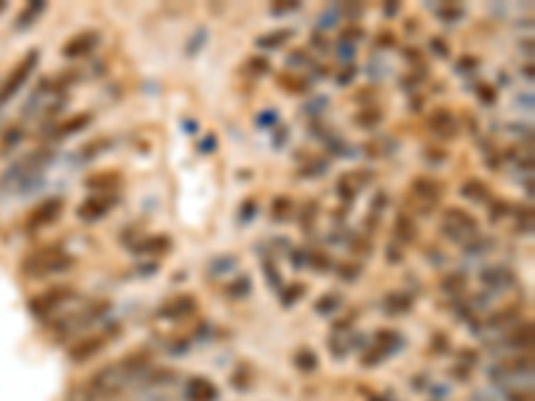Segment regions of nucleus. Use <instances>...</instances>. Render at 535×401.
<instances>
[{"label":"nucleus","mask_w":535,"mask_h":401,"mask_svg":"<svg viewBox=\"0 0 535 401\" xmlns=\"http://www.w3.org/2000/svg\"><path fill=\"white\" fill-rule=\"evenodd\" d=\"M340 308V297L338 295H324V297L316 302V313H329V310Z\"/></svg>","instance_id":"58836bf2"},{"label":"nucleus","mask_w":535,"mask_h":401,"mask_svg":"<svg viewBox=\"0 0 535 401\" xmlns=\"http://www.w3.org/2000/svg\"><path fill=\"white\" fill-rule=\"evenodd\" d=\"M308 265H311L314 270H329V268H332V260H329L324 252H311L308 254Z\"/></svg>","instance_id":"4c0bfd02"},{"label":"nucleus","mask_w":535,"mask_h":401,"mask_svg":"<svg viewBox=\"0 0 535 401\" xmlns=\"http://www.w3.org/2000/svg\"><path fill=\"white\" fill-rule=\"evenodd\" d=\"M292 361H294V367L300 369V372H316V369H319V356H316L311 348H300Z\"/></svg>","instance_id":"c85d7f7f"},{"label":"nucleus","mask_w":535,"mask_h":401,"mask_svg":"<svg viewBox=\"0 0 535 401\" xmlns=\"http://www.w3.org/2000/svg\"><path fill=\"white\" fill-rule=\"evenodd\" d=\"M3 9H6V3H0V11H3Z\"/></svg>","instance_id":"0e129e2a"},{"label":"nucleus","mask_w":535,"mask_h":401,"mask_svg":"<svg viewBox=\"0 0 535 401\" xmlns=\"http://www.w3.org/2000/svg\"><path fill=\"white\" fill-rule=\"evenodd\" d=\"M75 297H78L75 287H70V284H57V287L43 289V292L35 295V297H30L27 308H30V313H35V316H40V319H46V316H51V313L59 310L62 305L72 302Z\"/></svg>","instance_id":"7ed1b4c3"},{"label":"nucleus","mask_w":535,"mask_h":401,"mask_svg":"<svg viewBox=\"0 0 535 401\" xmlns=\"http://www.w3.org/2000/svg\"><path fill=\"white\" fill-rule=\"evenodd\" d=\"M439 16H444V19H460V16H463V9H455V6H444V9H439Z\"/></svg>","instance_id":"09e8293b"},{"label":"nucleus","mask_w":535,"mask_h":401,"mask_svg":"<svg viewBox=\"0 0 535 401\" xmlns=\"http://www.w3.org/2000/svg\"><path fill=\"white\" fill-rule=\"evenodd\" d=\"M385 204H388V198H385V193H377V201H373V209H377V212H380V209H383ZM377 212H375V214H377Z\"/></svg>","instance_id":"bf43d9fd"},{"label":"nucleus","mask_w":535,"mask_h":401,"mask_svg":"<svg viewBox=\"0 0 535 401\" xmlns=\"http://www.w3.org/2000/svg\"><path fill=\"white\" fill-rule=\"evenodd\" d=\"M479 222L471 212H465L460 207H447L444 209V219H442V233L450 241H458V243H465L477 236Z\"/></svg>","instance_id":"f03ea898"},{"label":"nucleus","mask_w":535,"mask_h":401,"mask_svg":"<svg viewBox=\"0 0 535 401\" xmlns=\"http://www.w3.org/2000/svg\"><path fill=\"white\" fill-rule=\"evenodd\" d=\"M38 59H40V54L33 48V51H27V54L19 59V65L9 72V78L3 80V86H0V107H3L6 102H11L13 97L19 94V89H22L24 83H27V78H30L33 67L38 65Z\"/></svg>","instance_id":"20e7f679"},{"label":"nucleus","mask_w":535,"mask_h":401,"mask_svg":"<svg viewBox=\"0 0 535 401\" xmlns=\"http://www.w3.org/2000/svg\"><path fill=\"white\" fill-rule=\"evenodd\" d=\"M356 190H359V187L353 185V180H351L348 174H346V177H340V180H338V195L343 198V201H346V204H351V201H356Z\"/></svg>","instance_id":"72a5a7b5"},{"label":"nucleus","mask_w":535,"mask_h":401,"mask_svg":"<svg viewBox=\"0 0 535 401\" xmlns=\"http://www.w3.org/2000/svg\"><path fill=\"white\" fill-rule=\"evenodd\" d=\"M118 185H121V172H116V169H107V172L86 177V187L96 190V193H116Z\"/></svg>","instance_id":"dca6fc26"},{"label":"nucleus","mask_w":535,"mask_h":401,"mask_svg":"<svg viewBox=\"0 0 535 401\" xmlns=\"http://www.w3.org/2000/svg\"><path fill=\"white\" fill-rule=\"evenodd\" d=\"M294 38V30L289 27H281V30H273V33H265L257 38V46L260 48H281L284 43H289Z\"/></svg>","instance_id":"aec40b11"},{"label":"nucleus","mask_w":535,"mask_h":401,"mask_svg":"<svg viewBox=\"0 0 535 401\" xmlns=\"http://www.w3.org/2000/svg\"><path fill=\"white\" fill-rule=\"evenodd\" d=\"M338 273H340V278H343V281H348V284H351V281H356V278H359V275H361V265L359 263H356V265H340V268H338Z\"/></svg>","instance_id":"ea45409f"},{"label":"nucleus","mask_w":535,"mask_h":401,"mask_svg":"<svg viewBox=\"0 0 535 401\" xmlns=\"http://www.w3.org/2000/svg\"><path fill=\"white\" fill-rule=\"evenodd\" d=\"M380 121H383V110L380 107H364V110H359V113L353 115V123L361 128H375Z\"/></svg>","instance_id":"b1692460"},{"label":"nucleus","mask_w":535,"mask_h":401,"mask_svg":"<svg viewBox=\"0 0 535 401\" xmlns=\"http://www.w3.org/2000/svg\"><path fill=\"white\" fill-rule=\"evenodd\" d=\"M62 209H65V198H62V195H54V198H46V201H40L38 207L30 209V214H27V222H24V228H27V230L46 228V225H51V222H57L59 214H62Z\"/></svg>","instance_id":"0eeeda50"},{"label":"nucleus","mask_w":535,"mask_h":401,"mask_svg":"<svg viewBox=\"0 0 535 401\" xmlns=\"http://www.w3.org/2000/svg\"><path fill=\"white\" fill-rule=\"evenodd\" d=\"M220 390L206 378H190L185 385V401H217Z\"/></svg>","instance_id":"4468645a"},{"label":"nucleus","mask_w":535,"mask_h":401,"mask_svg":"<svg viewBox=\"0 0 535 401\" xmlns=\"http://www.w3.org/2000/svg\"><path fill=\"white\" fill-rule=\"evenodd\" d=\"M383 358H385V353H383V351H377V348H373L370 353H367V356H364V358H361V364H364V367H373V364H380Z\"/></svg>","instance_id":"c03bdc74"},{"label":"nucleus","mask_w":535,"mask_h":401,"mask_svg":"<svg viewBox=\"0 0 535 401\" xmlns=\"http://www.w3.org/2000/svg\"><path fill=\"white\" fill-rule=\"evenodd\" d=\"M479 99H482L485 104H492L495 102V89L487 86V83H482V86H479Z\"/></svg>","instance_id":"49530a36"},{"label":"nucleus","mask_w":535,"mask_h":401,"mask_svg":"<svg viewBox=\"0 0 535 401\" xmlns=\"http://www.w3.org/2000/svg\"><path fill=\"white\" fill-rule=\"evenodd\" d=\"M426 153H429L426 158H429V160H434V163H436V160L442 163V160L447 158V155H444V150H426Z\"/></svg>","instance_id":"6e6d98bb"},{"label":"nucleus","mask_w":535,"mask_h":401,"mask_svg":"<svg viewBox=\"0 0 535 401\" xmlns=\"http://www.w3.org/2000/svg\"><path fill=\"white\" fill-rule=\"evenodd\" d=\"M409 190H412V195L418 198V204H426V209L431 212V207L442 198L444 185L439 182V180H431V177H418V180H412Z\"/></svg>","instance_id":"1a4fd4ad"},{"label":"nucleus","mask_w":535,"mask_h":401,"mask_svg":"<svg viewBox=\"0 0 535 401\" xmlns=\"http://www.w3.org/2000/svg\"><path fill=\"white\" fill-rule=\"evenodd\" d=\"M431 51H434L436 57H442V59L450 57V48H447V43H444L442 38H431Z\"/></svg>","instance_id":"a19ab883"},{"label":"nucleus","mask_w":535,"mask_h":401,"mask_svg":"<svg viewBox=\"0 0 535 401\" xmlns=\"http://www.w3.org/2000/svg\"><path fill=\"white\" fill-rule=\"evenodd\" d=\"M353 75H356V70H353V67H348V70H346V72H343V75H340V83H348V80L353 78Z\"/></svg>","instance_id":"052dcab7"},{"label":"nucleus","mask_w":535,"mask_h":401,"mask_svg":"<svg viewBox=\"0 0 535 401\" xmlns=\"http://www.w3.org/2000/svg\"><path fill=\"white\" fill-rule=\"evenodd\" d=\"M75 260L62 249V243H48L40 246L35 252H30L22 260V273L33 275V278H46V275L67 273Z\"/></svg>","instance_id":"f257e3e1"},{"label":"nucleus","mask_w":535,"mask_h":401,"mask_svg":"<svg viewBox=\"0 0 535 401\" xmlns=\"http://www.w3.org/2000/svg\"><path fill=\"white\" fill-rule=\"evenodd\" d=\"M89 123H92V113L72 115V118H67V121H62V123H59L57 131H54V137L62 139V137H70V134H78V131H83Z\"/></svg>","instance_id":"a211bd4d"},{"label":"nucleus","mask_w":535,"mask_h":401,"mask_svg":"<svg viewBox=\"0 0 535 401\" xmlns=\"http://www.w3.org/2000/svg\"><path fill=\"white\" fill-rule=\"evenodd\" d=\"M268 70H270V62L263 57H252V59H246V72L249 75H265Z\"/></svg>","instance_id":"e433bc0d"},{"label":"nucleus","mask_w":535,"mask_h":401,"mask_svg":"<svg viewBox=\"0 0 535 401\" xmlns=\"http://www.w3.org/2000/svg\"><path fill=\"white\" fill-rule=\"evenodd\" d=\"M375 348H377V351H383V353L388 356L391 351L399 348V334L391 332V329H380V332H375Z\"/></svg>","instance_id":"c756f323"},{"label":"nucleus","mask_w":535,"mask_h":401,"mask_svg":"<svg viewBox=\"0 0 535 401\" xmlns=\"http://www.w3.org/2000/svg\"><path fill=\"white\" fill-rule=\"evenodd\" d=\"M506 401H533V393L524 388H517V390H506Z\"/></svg>","instance_id":"79ce46f5"},{"label":"nucleus","mask_w":535,"mask_h":401,"mask_svg":"<svg viewBox=\"0 0 535 401\" xmlns=\"http://www.w3.org/2000/svg\"><path fill=\"white\" fill-rule=\"evenodd\" d=\"M385 257H388V263L391 265H396V263H402V249H396L394 243L385 249Z\"/></svg>","instance_id":"3c124183"},{"label":"nucleus","mask_w":535,"mask_h":401,"mask_svg":"<svg viewBox=\"0 0 535 401\" xmlns=\"http://www.w3.org/2000/svg\"><path fill=\"white\" fill-rule=\"evenodd\" d=\"M404 57L415 62V59H420V51H412V48H407V51H404Z\"/></svg>","instance_id":"e2e57ef3"},{"label":"nucleus","mask_w":535,"mask_h":401,"mask_svg":"<svg viewBox=\"0 0 535 401\" xmlns=\"http://www.w3.org/2000/svg\"><path fill=\"white\" fill-rule=\"evenodd\" d=\"M43 11H46V3H43V0H38V3H30V6H24V11L19 13V19H16V30H27V27L35 22V19Z\"/></svg>","instance_id":"a878e982"},{"label":"nucleus","mask_w":535,"mask_h":401,"mask_svg":"<svg viewBox=\"0 0 535 401\" xmlns=\"http://www.w3.org/2000/svg\"><path fill=\"white\" fill-rule=\"evenodd\" d=\"M394 236L402 243H412V241L418 238V225H415V219L409 217V214H399L394 222Z\"/></svg>","instance_id":"6ab92c4d"},{"label":"nucleus","mask_w":535,"mask_h":401,"mask_svg":"<svg viewBox=\"0 0 535 401\" xmlns=\"http://www.w3.org/2000/svg\"><path fill=\"white\" fill-rule=\"evenodd\" d=\"M67 401H96V399H94L92 393L86 390V385H78L75 390H70V396H67Z\"/></svg>","instance_id":"37998d69"},{"label":"nucleus","mask_w":535,"mask_h":401,"mask_svg":"<svg viewBox=\"0 0 535 401\" xmlns=\"http://www.w3.org/2000/svg\"><path fill=\"white\" fill-rule=\"evenodd\" d=\"M517 316H519V308L517 305H512V308H506V310H495L492 316L487 319V326H509L512 321H517Z\"/></svg>","instance_id":"2f4dec72"},{"label":"nucleus","mask_w":535,"mask_h":401,"mask_svg":"<svg viewBox=\"0 0 535 401\" xmlns=\"http://www.w3.org/2000/svg\"><path fill=\"white\" fill-rule=\"evenodd\" d=\"M377 43H380L383 48H391V46H396V38L391 33H383L380 38H377Z\"/></svg>","instance_id":"5fc2aeb1"},{"label":"nucleus","mask_w":535,"mask_h":401,"mask_svg":"<svg viewBox=\"0 0 535 401\" xmlns=\"http://www.w3.org/2000/svg\"><path fill=\"white\" fill-rule=\"evenodd\" d=\"M249 292H252V278H249V275H238V278H233V281L225 284V295L231 300H241L246 297Z\"/></svg>","instance_id":"393cba45"},{"label":"nucleus","mask_w":535,"mask_h":401,"mask_svg":"<svg viewBox=\"0 0 535 401\" xmlns=\"http://www.w3.org/2000/svg\"><path fill=\"white\" fill-rule=\"evenodd\" d=\"M292 198L289 195H276L273 201H270V217L276 219V222H284V219H289L292 214Z\"/></svg>","instance_id":"cd10ccee"},{"label":"nucleus","mask_w":535,"mask_h":401,"mask_svg":"<svg viewBox=\"0 0 535 401\" xmlns=\"http://www.w3.org/2000/svg\"><path fill=\"white\" fill-rule=\"evenodd\" d=\"M300 3H284V6H273V13H284V11H294Z\"/></svg>","instance_id":"4d7b16f0"},{"label":"nucleus","mask_w":535,"mask_h":401,"mask_svg":"<svg viewBox=\"0 0 535 401\" xmlns=\"http://www.w3.org/2000/svg\"><path fill=\"white\" fill-rule=\"evenodd\" d=\"M172 249V238L163 233V236H148L134 243V252L137 254H150V257H158V254L169 252Z\"/></svg>","instance_id":"f3484780"},{"label":"nucleus","mask_w":535,"mask_h":401,"mask_svg":"<svg viewBox=\"0 0 535 401\" xmlns=\"http://www.w3.org/2000/svg\"><path fill=\"white\" fill-rule=\"evenodd\" d=\"M533 340H535V329H533V321H524V324H519L514 332L506 334V340H500V345L503 348H509V351H530L533 348Z\"/></svg>","instance_id":"2eb2a0df"},{"label":"nucleus","mask_w":535,"mask_h":401,"mask_svg":"<svg viewBox=\"0 0 535 401\" xmlns=\"http://www.w3.org/2000/svg\"><path fill=\"white\" fill-rule=\"evenodd\" d=\"M255 209H257L255 198H249L244 207H241V219H252V214H255Z\"/></svg>","instance_id":"603ef678"},{"label":"nucleus","mask_w":535,"mask_h":401,"mask_svg":"<svg viewBox=\"0 0 535 401\" xmlns=\"http://www.w3.org/2000/svg\"><path fill=\"white\" fill-rule=\"evenodd\" d=\"M196 297L193 295H182V297H175L169 300V302H163L161 308H158V319H169V321H180L185 319V316H190L193 310H196Z\"/></svg>","instance_id":"f8f14e48"},{"label":"nucleus","mask_w":535,"mask_h":401,"mask_svg":"<svg viewBox=\"0 0 535 401\" xmlns=\"http://www.w3.org/2000/svg\"><path fill=\"white\" fill-rule=\"evenodd\" d=\"M96 43H99V33H96V30H83V33L72 35L70 40L62 46V54L67 59L86 57V54H92Z\"/></svg>","instance_id":"9d476101"},{"label":"nucleus","mask_w":535,"mask_h":401,"mask_svg":"<svg viewBox=\"0 0 535 401\" xmlns=\"http://www.w3.org/2000/svg\"><path fill=\"white\" fill-rule=\"evenodd\" d=\"M463 289H465V275L460 273L447 275L442 281V292H447V295H458V292H463Z\"/></svg>","instance_id":"f704fd0d"},{"label":"nucleus","mask_w":535,"mask_h":401,"mask_svg":"<svg viewBox=\"0 0 535 401\" xmlns=\"http://www.w3.org/2000/svg\"><path fill=\"white\" fill-rule=\"evenodd\" d=\"M409 308H412V295H407V292H394V295L385 297V310L391 316H402Z\"/></svg>","instance_id":"4be33fe9"},{"label":"nucleus","mask_w":535,"mask_h":401,"mask_svg":"<svg viewBox=\"0 0 535 401\" xmlns=\"http://www.w3.org/2000/svg\"><path fill=\"white\" fill-rule=\"evenodd\" d=\"M110 310V302H94L89 308H83L81 313H72V316H65V319L54 321V332L57 334H72L75 329H83V326H92L96 321L105 316Z\"/></svg>","instance_id":"423d86ee"},{"label":"nucleus","mask_w":535,"mask_h":401,"mask_svg":"<svg viewBox=\"0 0 535 401\" xmlns=\"http://www.w3.org/2000/svg\"><path fill=\"white\" fill-rule=\"evenodd\" d=\"M460 195L463 198H468V201H490V187L482 180H465L463 185H460Z\"/></svg>","instance_id":"412c9836"},{"label":"nucleus","mask_w":535,"mask_h":401,"mask_svg":"<svg viewBox=\"0 0 535 401\" xmlns=\"http://www.w3.org/2000/svg\"><path fill=\"white\" fill-rule=\"evenodd\" d=\"M263 270H265V275H270V278H273L270 284H273V287H279L281 275H279V270H276V265H273V260H265V263H263Z\"/></svg>","instance_id":"de8ad7c7"},{"label":"nucleus","mask_w":535,"mask_h":401,"mask_svg":"<svg viewBox=\"0 0 535 401\" xmlns=\"http://www.w3.org/2000/svg\"><path fill=\"white\" fill-rule=\"evenodd\" d=\"M512 214V204L509 201H492L490 204V222H500L503 217Z\"/></svg>","instance_id":"c9c22d12"},{"label":"nucleus","mask_w":535,"mask_h":401,"mask_svg":"<svg viewBox=\"0 0 535 401\" xmlns=\"http://www.w3.org/2000/svg\"><path fill=\"white\" fill-rule=\"evenodd\" d=\"M118 204V195L116 193H92L86 195L81 201V207H78V219H83V222H96V219L107 217V212Z\"/></svg>","instance_id":"6e6552de"},{"label":"nucleus","mask_w":535,"mask_h":401,"mask_svg":"<svg viewBox=\"0 0 535 401\" xmlns=\"http://www.w3.org/2000/svg\"><path fill=\"white\" fill-rule=\"evenodd\" d=\"M479 65L477 57H463L460 62H458V70H474Z\"/></svg>","instance_id":"864d4df0"},{"label":"nucleus","mask_w":535,"mask_h":401,"mask_svg":"<svg viewBox=\"0 0 535 401\" xmlns=\"http://www.w3.org/2000/svg\"><path fill=\"white\" fill-rule=\"evenodd\" d=\"M316 212H319V204H305V209H303V228L308 230V222L314 225V219H316Z\"/></svg>","instance_id":"a18cd8bd"},{"label":"nucleus","mask_w":535,"mask_h":401,"mask_svg":"<svg viewBox=\"0 0 535 401\" xmlns=\"http://www.w3.org/2000/svg\"><path fill=\"white\" fill-rule=\"evenodd\" d=\"M361 35H364L361 27H348V30H343V40H346V38H361Z\"/></svg>","instance_id":"13d9d810"},{"label":"nucleus","mask_w":535,"mask_h":401,"mask_svg":"<svg viewBox=\"0 0 535 401\" xmlns=\"http://www.w3.org/2000/svg\"><path fill=\"white\" fill-rule=\"evenodd\" d=\"M303 297H305V284H289V287L281 292V305L292 308L294 302H300Z\"/></svg>","instance_id":"473e14b6"},{"label":"nucleus","mask_w":535,"mask_h":401,"mask_svg":"<svg viewBox=\"0 0 535 401\" xmlns=\"http://www.w3.org/2000/svg\"><path fill=\"white\" fill-rule=\"evenodd\" d=\"M431 351H434V353H447V351H450V348H447V337H444V334H436Z\"/></svg>","instance_id":"8fccbe9b"},{"label":"nucleus","mask_w":535,"mask_h":401,"mask_svg":"<svg viewBox=\"0 0 535 401\" xmlns=\"http://www.w3.org/2000/svg\"><path fill=\"white\" fill-rule=\"evenodd\" d=\"M429 128L436 134V137L453 139V137H458L460 123H458V118H455L447 107H439V110H434V113L429 115Z\"/></svg>","instance_id":"9b49d317"},{"label":"nucleus","mask_w":535,"mask_h":401,"mask_svg":"<svg viewBox=\"0 0 535 401\" xmlns=\"http://www.w3.org/2000/svg\"><path fill=\"white\" fill-rule=\"evenodd\" d=\"M128 372L121 364H107V367H102L96 375H92V380L86 383V390L92 393L94 399H102V396H110V393H116L123 383H126Z\"/></svg>","instance_id":"39448f33"},{"label":"nucleus","mask_w":535,"mask_h":401,"mask_svg":"<svg viewBox=\"0 0 535 401\" xmlns=\"http://www.w3.org/2000/svg\"><path fill=\"white\" fill-rule=\"evenodd\" d=\"M279 83L284 86V92H292V94H305L311 89V80L305 78V75H292V72H284L279 78Z\"/></svg>","instance_id":"bb28decb"},{"label":"nucleus","mask_w":535,"mask_h":401,"mask_svg":"<svg viewBox=\"0 0 535 401\" xmlns=\"http://www.w3.org/2000/svg\"><path fill=\"white\" fill-rule=\"evenodd\" d=\"M107 337L105 334H94V337H83L81 343H75L70 348V358L72 361H78V364H83V361H89V358H94L96 353H102V348H105Z\"/></svg>","instance_id":"ddd939ff"},{"label":"nucleus","mask_w":535,"mask_h":401,"mask_svg":"<svg viewBox=\"0 0 535 401\" xmlns=\"http://www.w3.org/2000/svg\"><path fill=\"white\" fill-rule=\"evenodd\" d=\"M482 281L490 284V287H512L514 273L512 270H506V268H490V270L482 273Z\"/></svg>","instance_id":"5701e85b"},{"label":"nucleus","mask_w":535,"mask_h":401,"mask_svg":"<svg viewBox=\"0 0 535 401\" xmlns=\"http://www.w3.org/2000/svg\"><path fill=\"white\" fill-rule=\"evenodd\" d=\"M394 13H399V3H385V16H394Z\"/></svg>","instance_id":"680f3d73"},{"label":"nucleus","mask_w":535,"mask_h":401,"mask_svg":"<svg viewBox=\"0 0 535 401\" xmlns=\"http://www.w3.org/2000/svg\"><path fill=\"white\" fill-rule=\"evenodd\" d=\"M110 145H113V139H107V137L94 139V142H89V145H83L81 155H78V158H81V160H92V158H96V155H102V150H107Z\"/></svg>","instance_id":"7c9ffc66"}]
</instances>
